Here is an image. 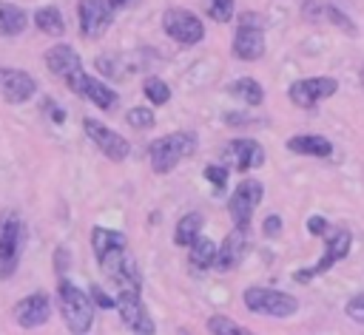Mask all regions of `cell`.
<instances>
[{
    "label": "cell",
    "instance_id": "ffe728a7",
    "mask_svg": "<svg viewBox=\"0 0 364 335\" xmlns=\"http://www.w3.org/2000/svg\"><path fill=\"white\" fill-rule=\"evenodd\" d=\"M287 150L290 153H301V156H330L333 153V142L327 136H318V133H299V136H290L287 139Z\"/></svg>",
    "mask_w": 364,
    "mask_h": 335
},
{
    "label": "cell",
    "instance_id": "cb8c5ba5",
    "mask_svg": "<svg viewBox=\"0 0 364 335\" xmlns=\"http://www.w3.org/2000/svg\"><path fill=\"white\" fill-rule=\"evenodd\" d=\"M228 94H230L233 99H242L245 105H262V99H264V88H262L253 77H239V79H233V82L228 85Z\"/></svg>",
    "mask_w": 364,
    "mask_h": 335
},
{
    "label": "cell",
    "instance_id": "83f0119b",
    "mask_svg": "<svg viewBox=\"0 0 364 335\" xmlns=\"http://www.w3.org/2000/svg\"><path fill=\"white\" fill-rule=\"evenodd\" d=\"M205 14L213 23H230L236 14V0H205Z\"/></svg>",
    "mask_w": 364,
    "mask_h": 335
},
{
    "label": "cell",
    "instance_id": "ba28073f",
    "mask_svg": "<svg viewBox=\"0 0 364 335\" xmlns=\"http://www.w3.org/2000/svg\"><path fill=\"white\" fill-rule=\"evenodd\" d=\"M350 244H353V236H350L347 230H333V233H327V236H324V256H321L313 267L296 270V273H293V281L307 284V281H313L316 275H324L330 267H336L341 258H347Z\"/></svg>",
    "mask_w": 364,
    "mask_h": 335
},
{
    "label": "cell",
    "instance_id": "7402d4cb",
    "mask_svg": "<svg viewBox=\"0 0 364 335\" xmlns=\"http://www.w3.org/2000/svg\"><path fill=\"white\" fill-rule=\"evenodd\" d=\"M26 26H28V14L20 6L0 0V37H17L20 31H26Z\"/></svg>",
    "mask_w": 364,
    "mask_h": 335
},
{
    "label": "cell",
    "instance_id": "5b68a950",
    "mask_svg": "<svg viewBox=\"0 0 364 335\" xmlns=\"http://www.w3.org/2000/svg\"><path fill=\"white\" fill-rule=\"evenodd\" d=\"M23 219L14 210H0V278H11L20 264Z\"/></svg>",
    "mask_w": 364,
    "mask_h": 335
},
{
    "label": "cell",
    "instance_id": "836d02e7",
    "mask_svg": "<svg viewBox=\"0 0 364 335\" xmlns=\"http://www.w3.org/2000/svg\"><path fill=\"white\" fill-rule=\"evenodd\" d=\"M68 267H71V253H68V247H57V250H54V273L63 278Z\"/></svg>",
    "mask_w": 364,
    "mask_h": 335
},
{
    "label": "cell",
    "instance_id": "d6a6232c",
    "mask_svg": "<svg viewBox=\"0 0 364 335\" xmlns=\"http://www.w3.org/2000/svg\"><path fill=\"white\" fill-rule=\"evenodd\" d=\"M344 312H347V318H353V321L364 324V292L353 295V298L344 304Z\"/></svg>",
    "mask_w": 364,
    "mask_h": 335
},
{
    "label": "cell",
    "instance_id": "ab89813d",
    "mask_svg": "<svg viewBox=\"0 0 364 335\" xmlns=\"http://www.w3.org/2000/svg\"><path fill=\"white\" fill-rule=\"evenodd\" d=\"M358 79H361V88H364V65H361V71H358Z\"/></svg>",
    "mask_w": 364,
    "mask_h": 335
},
{
    "label": "cell",
    "instance_id": "8fae6325",
    "mask_svg": "<svg viewBox=\"0 0 364 335\" xmlns=\"http://www.w3.org/2000/svg\"><path fill=\"white\" fill-rule=\"evenodd\" d=\"M336 91H338V82L333 77H304V79L290 82L287 97L296 108H316L321 99L333 97Z\"/></svg>",
    "mask_w": 364,
    "mask_h": 335
},
{
    "label": "cell",
    "instance_id": "277c9868",
    "mask_svg": "<svg viewBox=\"0 0 364 335\" xmlns=\"http://www.w3.org/2000/svg\"><path fill=\"white\" fill-rule=\"evenodd\" d=\"M242 301L250 312L270 315V318H290L299 309L296 295H290L284 290H270V287H247L242 292Z\"/></svg>",
    "mask_w": 364,
    "mask_h": 335
},
{
    "label": "cell",
    "instance_id": "f35d334b",
    "mask_svg": "<svg viewBox=\"0 0 364 335\" xmlns=\"http://www.w3.org/2000/svg\"><path fill=\"white\" fill-rule=\"evenodd\" d=\"M108 3H111V9H125L131 0H108Z\"/></svg>",
    "mask_w": 364,
    "mask_h": 335
},
{
    "label": "cell",
    "instance_id": "6da1fadb",
    "mask_svg": "<svg viewBox=\"0 0 364 335\" xmlns=\"http://www.w3.org/2000/svg\"><path fill=\"white\" fill-rule=\"evenodd\" d=\"M57 301H60V315L63 324L68 326L71 335H88L94 324V301L88 292H82L74 281L65 275L57 281Z\"/></svg>",
    "mask_w": 364,
    "mask_h": 335
},
{
    "label": "cell",
    "instance_id": "f546056e",
    "mask_svg": "<svg viewBox=\"0 0 364 335\" xmlns=\"http://www.w3.org/2000/svg\"><path fill=\"white\" fill-rule=\"evenodd\" d=\"M324 17H327L330 23H336L344 34H355V23H353V20H350L338 6H324Z\"/></svg>",
    "mask_w": 364,
    "mask_h": 335
},
{
    "label": "cell",
    "instance_id": "7a4b0ae2",
    "mask_svg": "<svg viewBox=\"0 0 364 335\" xmlns=\"http://www.w3.org/2000/svg\"><path fill=\"white\" fill-rule=\"evenodd\" d=\"M196 153V133L193 131H173V133H165L159 139L151 142L148 148V159H151V168L154 173L165 176L171 173L182 159L193 156Z\"/></svg>",
    "mask_w": 364,
    "mask_h": 335
},
{
    "label": "cell",
    "instance_id": "8992f818",
    "mask_svg": "<svg viewBox=\"0 0 364 335\" xmlns=\"http://www.w3.org/2000/svg\"><path fill=\"white\" fill-rule=\"evenodd\" d=\"M236 60L245 62H256L264 54V31H262V17L253 11H245L239 17L236 34H233V45H230Z\"/></svg>",
    "mask_w": 364,
    "mask_h": 335
},
{
    "label": "cell",
    "instance_id": "5bb4252c",
    "mask_svg": "<svg viewBox=\"0 0 364 335\" xmlns=\"http://www.w3.org/2000/svg\"><path fill=\"white\" fill-rule=\"evenodd\" d=\"M34 94H37V82L28 71L9 68V65L0 68V99L3 102L20 105V102H28Z\"/></svg>",
    "mask_w": 364,
    "mask_h": 335
},
{
    "label": "cell",
    "instance_id": "7c38bea8",
    "mask_svg": "<svg viewBox=\"0 0 364 335\" xmlns=\"http://www.w3.org/2000/svg\"><path fill=\"white\" fill-rule=\"evenodd\" d=\"M82 131H85V136L100 148V153H102V156H108L111 162H122V159L131 153L128 139H125L122 133L111 131L108 125H102L100 119L85 116V119H82Z\"/></svg>",
    "mask_w": 364,
    "mask_h": 335
},
{
    "label": "cell",
    "instance_id": "d4e9b609",
    "mask_svg": "<svg viewBox=\"0 0 364 335\" xmlns=\"http://www.w3.org/2000/svg\"><path fill=\"white\" fill-rule=\"evenodd\" d=\"M34 26H37V31L51 34V37H60V34L65 31V20H63V14H60L57 6H43V9H37V11H34Z\"/></svg>",
    "mask_w": 364,
    "mask_h": 335
},
{
    "label": "cell",
    "instance_id": "f1b7e54d",
    "mask_svg": "<svg viewBox=\"0 0 364 335\" xmlns=\"http://www.w3.org/2000/svg\"><path fill=\"white\" fill-rule=\"evenodd\" d=\"M125 122H128L131 128H136V131H151V128H154V122H156V116H154V111H151V108L136 105V108H131V111L125 114Z\"/></svg>",
    "mask_w": 364,
    "mask_h": 335
},
{
    "label": "cell",
    "instance_id": "4dcf8cb0",
    "mask_svg": "<svg viewBox=\"0 0 364 335\" xmlns=\"http://www.w3.org/2000/svg\"><path fill=\"white\" fill-rule=\"evenodd\" d=\"M205 179L216 187V190H222L225 185H228V168H222V165H205Z\"/></svg>",
    "mask_w": 364,
    "mask_h": 335
},
{
    "label": "cell",
    "instance_id": "8d00e7d4",
    "mask_svg": "<svg viewBox=\"0 0 364 335\" xmlns=\"http://www.w3.org/2000/svg\"><path fill=\"white\" fill-rule=\"evenodd\" d=\"M43 111H48V114H51V119H54L57 125H60V122L65 119V114H63V108H57V105H54L51 99H46V102H43Z\"/></svg>",
    "mask_w": 364,
    "mask_h": 335
},
{
    "label": "cell",
    "instance_id": "4316f807",
    "mask_svg": "<svg viewBox=\"0 0 364 335\" xmlns=\"http://www.w3.org/2000/svg\"><path fill=\"white\" fill-rule=\"evenodd\" d=\"M142 94H145V99H148L151 105H165V102L171 99V88H168V82L159 79V77H145Z\"/></svg>",
    "mask_w": 364,
    "mask_h": 335
},
{
    "label": "cell",
    "instance_id": "484cf974",
    "mask_svg": "<svg viewBox=\"0 0 364 335\" xmlns=\"http://www.w3.org/2000/svg\"><path fill=\"white\" fill-rule=\"evenodd\" d=\"M208 332H210V335H256V332L245 329L242 324H236V321L228 318V315H210V318H208Z\"/></svg>",
    "mask_w": 364,
    "mask_h": 335
},
{
    "label": "cell",
    "instance_id": "e0dca14e",
    "mask_svg": "<svg viewBox=\"0 0 364 335\" xmlns=\"http://www.w3.org/2000/svg\"><path fill=\"white\" fill-rule=\"evenodd\" d=\"M225 159L239 173H247V170H256L264 165V148L256 139H230L225 148Z\"/></svg>",
    "mask_w": 364,
    "mask_h": 335
},
{
    "label": "cell",
    "instance_id": "ac0fdd59",
    "mask_svg": "<svg viewBox=\"0 0 364 335\" xmlns=\"http://www.w3.org/2000/svg\"><path fill=\"white\" fill-rule=\"evenodd\" d=\"M247 247H250V230L233 227V230L225 236V241H222V247H219V253H216V270L228 273V270L239 267V261L245 258Z\"/></svg>",
    "mask_w": 364,
    "mask_h": 335
},
{
    "label": "cell",
    "instance_id": "d590c367",
    "mask_svg": "<svg viewBox=\"0 0 364 335\" xmlns=\"http://www.w3.org/2000/svg\"><path fill=\"white\" fill-rule=\"evenodd\" d=\"M262 233L264 236H279L282 233V219L273 213V216H267L264 221H262Z\"/></svg>",
    "mask_w": 364,
    "mask_h": 335
},
{
    "label": "cell",
    "instance_id": "d6986e66",
    "mask_svg": "<svg viewBox=\"0 0 364 335\" xmlns=\"http://www.w3.org/2000/svg\"><path fill=\"white\" fill-rule=\"evenodd\" d=\"M46 68L54 74V77H68L71 71H77V68H82V62H80V54L71 48V45H65V43H60V45H51L48 51H46Z\"/></svg>",
    "mask_w": 364,
    "mask_h": 335
},
{
    "label": "cell",
    "instance_id": "44dd1931",
    "mask_svg": "<svg viewBox=\"0 0 364 335\" xmlns=\"http://www.w3.org/2000/svg\"><path fill=\"white\" fill-rule=\"evenodd\" d=\"M202 224H205V216L202 213H196V210L185 213L176 221V227H173V244L176 247H191L202 236Z\"/></svg>",
    "mask_w": 364,
    "mask_h": 335
},
{
    "label": "cell",
    "instance_id": "4fadbf2b",
    "mask_svg": "<svg viewBox=\"0 0 364 335\" xmlns=\"http://www.w3.org/2000/svg\"><path fill=\"white\" fill-rule=\"evenodd\" d=\"M77 17H80V31L85 40H100L108 26L114 23V9L108 0H80L77 3Z\"/></svg>",
    "mask_w": 364,
    "mask_h": 335
},
{
    "label": "cell",
    "instance_id": "52a82bcc",
    "mask_svg": "<svg viewBox=\"0 0 364 335\" xmlns=\"http://www.w3.org/2000/svg\"><path fill=\"white\" fill-rule=\"evenodd\" d=\"M65 88H68L71 94H77V97H82V99L94 102V105H97L100 111H105V114H114V111H117V105H119L117 91H114V88H108L102 79H97V77L85 74L82 68H77V71H71V74L65 77Z\"/></svg>",
    "mask_w": 364,
    "mask_h": 335
},
{
    "label": "cell",
    "instance_id": "603a6c76",
    "mask_svg": "<svg viewBox=\"0 0 364 335\" xmlns=\"http://www.w3.org/2000/svg\"><path fill=\"white\" fill-rule=\"evenodd\" d=\"M216 244L210 241V238H205V236H199L193 244H191V253H188V264H191V270H208V267H216Z\"/></svg>",
    "mask_w": 364,
    "mask_h": 335
},
{
    "label": "cell",
    "instance_id": "9c48e42d",
    "mask_svg": "<svg viewBox=\"0 0 364 335\" xmlns=\"http://www.w3.org/2000/svg\"><path fill=\"white\" fill-rule=\"evenodd\" d=\"M162 31H165L173 43H179V45H196V43H202V37H205L202 20H199L193 11L179 9V6L165 9V14H162Z\"/></svg>",
    "mask_w": 364,
    "mask_h": 335
},
{
    "label": "cell",
    "instance_id": "74e56055",
    "mask_svg": "<svg viewBox=\"0 0 364 335\" xmlns=\"http://www.w3.org/2000/svg\"><path fill=\"white\" fill-rule=\"evenodd\" d=\"M225 122H228V125H247V122H253V119H247L245 114H225Z\"/></svg>",
    "mask_w": 364,
    "mask_h": 335
},
{
    "label": "cell",
    "instance_id": "e575fe53",
    "mask_svg": "<svg viewBox=\"0 0 364 335\" xmlns=\"http://www.w3.org/2000/svg\"><path fill=\"white\" fill-rule=\"evenodd\" d=\"M307 230H310L313 236H321V238H324V236L330 233V224H327L324 216H310V219H307Z\"/></svg>",
    "mask_w": 364,
    "mask_h": 335
},
{
    "label": "cell",
    "instance_id": "3957f363",
    "mask_svg": "<svg viewBox=\"0 0 364 335\" xmlns=\"http://www.w3.org/2000/svg\"><path fill=\"white\" fill-rule=\"evenodd\" d=\"M128 241L119 230H108V227H91V250L97 256V264H100V273L114 281L125 264H128V253H125Z\"/></svg>",
    "mask_w": 364,
    "mask_h": 335
},
{
    "label": "cell",
    "instance_id": "30bf717a",
    "mask_svg": "<svg viewBox=\"0 0 364 335\" xmlns=\"http://www.w3.org/2000/svg\"><path fill=\"white\" fill-rule=\"evenodd\" d=\"M262 196H264V185L259 179H242L236 185V190L228 199V213H230L233 227L250 230V219H253V210L259 207Z\"/></svg>",
    "mask_w": 364,
    "mask_h": 335
},
{
    "label": "cell",
    "instance_id": "2e32d148",
    "mask_svg": "<svg viewBox=\"0 0 364 335\" xmlns=\"http://www.w3.org/2000/svg\"><path fill=\"white\" fill-rule=\"evenodd\" d=\"M117 312L122 318V324L134 332V335H154V318L148 315L145 304H142V292L139 295H119L117 298Z\"/></svg>",
    "mask_w": 364,
    "mask_h": 335
},
{
    "label": "cell",
    "instance_id": "1f68e13d",
    "mask_svg": "<svg viewBox=\"0 0 364 335\" xmlns=\"http://www.w3.org/2000/svg\"><path fill=\"white\" fill-rule=\"evenodd\" d=\"M88 295H91V301H94L97 307H102V309H117V298H111L100 284H91Z\"/></svg>",
    "mask_w": 364,
    "mask_h": 335
},
{
    "label": "cell",
    "instance_id": "9a60e30c",
    "mask_svg": "<svg viewBox=\"0 0 364 335\" xmlns=\"http://www.w3.org/2000/svg\"><path fill=\"white\" fill-rule=\"evenodd\" d=\"M11 315H14L17 326H23V329H37V326H43V324L51 318V301H48L46 292H31V295H26V298H20V301L14 304Z\"/></svg>",
    "mask_w": 364,
    "mask_h": 335
}]
</instances>
